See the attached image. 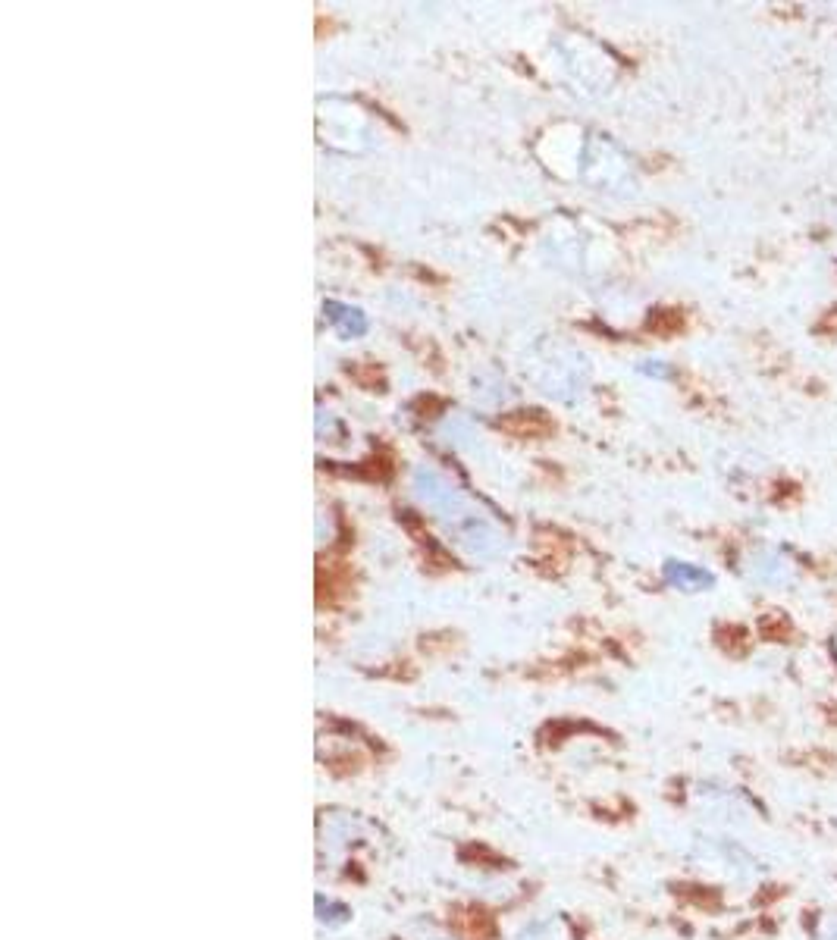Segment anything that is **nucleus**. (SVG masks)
Segmentation results:
<instances>
[{"mask_svg": "<svg viewBox=\"0 0 837 940\" xmlns=\"http://www.w3.org/2000/svg\"><path fill=\"white\" fill-rule=\"evenodd\" d=\"M668 580H674V583H681V586H706V583H712V577L706 574V571H696V568H690V564H668Z\"/></svg>", "mask_w": 837, "mask_h": 940, "instance_id": "f03ea898", "label": "nucleus"}, {"mask_svg": "<svg viewBox=\"0 0 837 940\" xmlns=\"http://www.w3.org/2000/svg\"><path fill=\"white\" fill-rule=\"evenodd\" d=\"M499 430L515 439H543L555 433V423L543 411H511L499 420Z\"/></svg>", "mask_w": 837, "mask_h": 940, "instance_id": "f257e3e1", "label": "nucleus"}]
</instances>
